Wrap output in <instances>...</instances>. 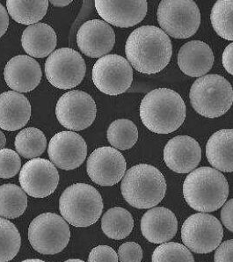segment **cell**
Returning <instances> with one entry per match:
<instances>
[{
  "label": "cell",
  "instance_id": "6da1fadb",
  "mask_svg": "<svg viewBox=\"0 0 233 262\" xmlns=\"http://www.w3.org/2000/svg\"><path fill=\"white\" fill-rule=\"evenodd\" d=\"M125 53L129 62L137 72L155 74L165 69L171 60V40L160 28L143 26L128 38Z\"/></svg>",
  "mask_w": 233,
  "mask_h": 262
},
{
  "label": "cell",
  "instance_id": "7a4b0ae2",
  "mask_svg": "<svg viewBox=\"0 0 233 262\" xmlns=\"http://www.w3.org/2000/svg\"><path fill=\"white\" fill-rule=\"evenodd\" d=\"M140 117L150 130L157 134H169L183 124L186 106L175 91L159 88L143 98L140 104Z\"/></svg>",
  "mask_w": 233,
  "mask_h": 262
},
{
  "label": "cell",
  "instance_id": "3957f363",
  "mask_svg": "<svg viewBox=\"0 0 233 262\" xmlns=\"http://www.w3.org/2000/svg\"><path fill=\"white\" fill-rule=\"evenodd\" d=\"M183 194L192 209L200 212H213L224 206L229 194V185L219 171L203 166L187 175L184 181Z\"/></svg>",
  "mask_w": 233,
  "mask_h": 262
},
{
  "label": "cell",
  "instance_id": "277c9868",
  "mask_svg": "<svg viewBox=\"0 0 233 262\" xmlns=\"http://www.w3.org/2000/svg\"><path fill=\"white\" fill-rule=\"evenodd\" d=\"M122 196L137 209H150L161 202L166 192L164 175L155 166L139 164L127 171L121 185Z\"/></svg>",
  "mask_w": 233,
  "mask_h": 262
},
{
  "label": "cell",
  "instance_id": "5b68a950",
  "mask_svg": "<svg viewBox=\"0 0 233 262\" xmlns=\"http://www.w3.org/2000/svg\"><path fill=\"white\" fill-rule=\"evenodd\" d=\"M62 219L75 227H88L102 214L103 201L95 187L77 183L67 187L59 199Z\"/></svg>",
  "mask_w": 233,
  "mask_h": 262
},
{
  "label": "cell",
  "instance_id": "8992f818",
  "mask_svg": "<svg viewBox=\"0 0 233 262\" xmlns=\"http://www.w3.org/2000/svg\"><path fill=\"white\" fill-rule=\"evenodd\" d=\"M189 98L194 110L199 115L217 118L224 116L232 106V86L226 78L218 74L203 76L194 83Z\"/></svg>",
  "mask_w": 233,
  "mask_h": 262
},
{
  "label": "cell",
  "instance_id": "52a82bcc",
  "mask_svg": "<svg viewBox=\"0 0 233 262\" xmlns=\"http://www.w3.org/2000/svg\"><path fill=\"white\" fill-rule=\"evenodd\" d=\"M71 238L67 222L55 213H44L31 222L28 239L38 253L54 255L65 249Z\"/></svg>",
  "mask_w": 233,
  "mask_h": 262
},
{
  "label": "cell",
  "instance_id": "ba28073f",
  "mask_svg": "<svg viewBox=\"0 0 233 262\" xmlns=\"http://www.w3.org/2000/svg\"><path fill=\"white\" fill-rule=\"evenodd\" d=\"M158 21L165 34L176 39H186L198 30L201 13L192 0H164L159 4Z\"/></svg>",
  "mask_w": 233,
  "mask_h": 262
},
{
  "label": "cell",
  "instance_id": "9c48e42d",
  "mask_svg": "<svg viewBox=\"0 0 233 262\" xmlns=\"http://www.w3.org/2000/svg\"><path fill=\"white\" fill-rule=\"evenodd\" d=\"M224 237V229L214 215L197 213L184 222L181 239L186 248L196 253H208L217 249Z\"/></svg>",
  "mask_w": 233,
  "mask_h": 262
},
{
  "label": "cell",
  "instance_id": "30bf717a",
  "mask_svg": "<svg viewBox=\"0 0 233 262\" xmlns=\"http://www.w3.org/2000/svg\"><path fill=\"white\" fill-rule=\"evenodd\" d=\"M87 66L80 54L70 48L56 50L45 62L47 79L62 90L74 88L84 79Z\"/></svg>",
  "mask_w": 233,
  "mask_h": 262
},
{
  "label": "cell",
  "instance_id": "8fae6325",
  "mask_svg": "<svg viewBox=\"0 0 233 262\" xmlns=\"http://www.w3.org/2000/svg\"><path fill=\"white\" fill-rule=\"evenodd\" d=\"M93 81L103 94H124L133 81V70L124 57L116 54L107 55L93 66Z\"/></svg>",
  "mask_w": 233,
  "mask_h": 262
},
{
  "label": "cell",
  "instance_id": "7c38bea8",
  "mask_svg": "<svg viewBox=\"0 0 233 262\" xmlns=\"http://www.w3.org/2000/svg\"><path fill=\"white\" fill-rule=\"evenodd\" d=\"M96 114L95 101L82 91H70L60 97L56 104V118L70 130L80 131L90 127Z\"/></svg>",
  "mask_w": 233,
  "mask_h": 262
},
{
  "label": "cell",
  "instance_id": "4fadbf2b",
  "mask_svg": "<svg viewBox=\"0 0 233 262\" xmlns=\"http://www.w3.org/2000/svg\"><path fill=\"white\" fill-rule=\"evenodd\" d=\"M19 183L28 195L44 198L53 193L59 183V173L53 163L48 159H31L19 172Z\"/></svg>",
  "mask_w": 233,
  "mask_h": 262
},
{
  "label": "cell",
  "instance_id": "5bb4252c",
  "mask_svg": "<svg viewBox=\"0 0 233 262\" xmlns=\"http://www.w3.org/2000/svg\"><path fill=\"white\" fill-rule=\"evenodd\" d=\"M127 164L124 157L112 147H100L87 159V171L91 180L100 186H114L124 177Z\"/></svg>",
  "mask_w": 233,
  "mask_h": 262
},
{
  "label": "cell",
  "instance_id": "9a60e30c",
  "mask_svg": "<svg viewBox=\"0 0 233 262\" xmlns=\"http://www.w3.org/2000/svg\"><path fill=\"white\" fill-rule=\"evenodd\" d=\"M50 161L58 168L71 171L84 163L87 145L84 138L73 131H62L55 135L49 143Z\"/></svg>",
  "mask_w": 233,
  "mask_h": 262
},
{
  "label": "cell",
  "instance_id": "2e32d148",
  "mask_svg": "<svg viewBox=\"0 0 233 262\" xmlns=\"http://www.w3.org/2000/svg\"><path fill=\"white\" fill-rule=\"evenodd\" d=\"M115 43V34L109 24L100 19L84 22L77 33V44L86 56L99 58L107 56Z\"/></svg>",
  "mask_w": 233,
  "mask_h": 262
},
{
  "label": "cell",
  "instance_id": "e0dca14e",
  "mask_svg": "<svg viewBox=\"0 0 233 262\" xmlns=\"http://www.w3.org/2000/svg\"><path fill=\"white\" fill-rule=\"evenodd\" d=\"M94 2L99 15L108 24L109 23L118 28L134 27L142 21L146 16L148 4L145 0H96Z\"/></svg>",
  "mask_w": 233,
  "mask_h": 262
},
{
  "label": "cell",
  "instance_id": "ac0fdd59",
  "mask_svg": "<svg viewBox=\"0 0 233 262\" xmlns=\"http://www.w3.org/2000/svg\"><path fill=\"white\" fill-rule=\"evenodd\" d=\"M202 149L199 143L188 136L172 138L164 149V161L168 168L178 173H188L199 165Z\"/></svg>",
  "mask_w": 233,
  "mask_h": 262
},
{
  "label": "cell",
  "instance_id": "d6986e66",
  "mask_svg": "<svg viewBox=\"0 0 233 262\" xmlns=\"http://www.w3.org/2000/svg\"><path fill=\"white\" fill-rule=\"evenodd\" d=\"M4 77L11 89L19 93H28L40 84L43 72L36 60L19 55L8 61L5 67Z\"/></svg>",
  "mask_w": 233,
  "mask_h": 262
},
{
  "label": "cell",
  "instance_id": "ffe728a7",
  "mask_svg": "<svg viewBox=\"0 0 233 262\" xmlns=\"http://www.w3.org/2000/svg\"><path fill=\"white\" fill-rule=\"evenodd\" d=\"M141 231L152 243H167L177 233L178 220L170 209L156 207L143 215Z\"/></svg>",
  "mask_w": 233,
  "mask_h": 262
},
{
  "label": "cell",
  "instance_id": "44dd1931",
  "mask_svg": "<svg viewBox=\"0 0 233 262\" xmlns=\"http://www.w3.org/2000/svg\"><path fill=\"white\" fill-rule=\"evenodd\" d=\"M213 63V51L203 41H188L180 48L178 53L179 67L189 77L202 78L211 70Z\"/></svg>",
  "mask_w": 233,
  "mask_h": 262
},
{
  "label": "cell",
  "instance_id": "7402d4cb",
  "mask_svg": "<svg viewBox=\"0 0 233 262\" xmlns=\"http://www.w3.org/2000/svg\"><path fill=\"white\" fill-rule=\"evenodd\" d=\"M31 116V105L23 94L8 91L0 94V128L18 130L28 123Z\"/></svg>",
  "mask_w": 233,
  "mask_h": 262
},
{
  "label": "cell",
  "instance_id": "603a6c76",
  "mask_svg": "<svg viewBox=\"0 0 233 262\" xmlns=\"http://www.w3.org/2000/svg\"><path fill=\"white\" fill-rule=\"evenodd\" d=\"M57 43L53 28L45 23L29 26L22 34V47L29 56L44 58L53 53Z\"/></svg>",
  "mask_w": 233,
  "mask_h": 262
},
{
  "label": "cell",
  "instance_id": "cb8c5ba5",
  "mask_svg": "<svg viewBox=\"0 0 233 262\" xmlns=\"http://www.w3.org/2000/svg\"><path fill=\"white\" fill-rule=\"evenodd\" d=\"M206 157L218 171L233 172V129L224 128L212 135L206 144Z\"/></svg>",
  "mask_w": 233,
  "mask_h": 262
},
{
  "label": "cell",
  "instance_id": "d4e9b609",
  "mask_svg": "<svg viewBox=\"0 0 233 262\" xmlns=\"http://www.w3.org/2000/svg\"><path fill=\"white\" fill-rule=\"evenodd\" d=\"M49 2L50 1L47 0H7V12L16 22L23 25H34L37 24L46 15Z\"/></svg>",
  "mask_w": 233,
  "mask_h": 262
},
{
  "label": "cell",
  "instance_id": "484cf974",
  "mask_svg": "<svg viewBox=\"0 0 233 262\" xmlns=\"http://www.w3.org/2000/svg\"><path fill=\"white\" fill-rule=\"evenodd\" d=\"M134 220L131 213L121 207L109 209L101 219V229L108 237L120 241L127 237L133 230Z\"/></svg>",
  "mask_w": 233,
  "mask_h": 262
},
{
  "label": "cell",
  "instance_id": "4316f807",
  "mask_svg": "<svg viewBox=\"0 0 233 262\" xmlns=\"http://www.w3.org/2000/svg\"><path fill=\"white\" fill-rule=\"evenodd\" d=\"M28 207V196L22 187L14 184L0 186V216L6 219L19 217Z\"/></svg>",
  "mask_w": 233,
  "mask_h": 262
},
{
  "label": "cell",
  "instance_id": "83f0119b",
  "mask_svg": "<svg viewBox=\"0 0 233 262\" xmlns=\"http://www.w3.org/2000/svg\"><path fill=\"white\" fill-rule=\"evenodd\" d=\"M107 138L116 150H130L137 142L138 130L131 120L119 119L109 125Z\"/></svg>",
  "mask_w": 233,
  "mask_h": 262
},
{
  "label": "cell",
  "instance_id": "f1b7e54d",
  "mask_svg": "<svg viewBox=\"0 0 233 262\" xmlns=\"http://www.w3.org/2000/svg\"><path fill=\"white\" fill-rule=\"evenodd\" d=\"M14 144L17 152L20 156L34 159L40 156L46 150L47 139L44 132L39 128H24L16 136Z\"/></svg>",
  "mask_w": 233,
  "mask_h": 262
},
{
  "label": "cell",
  "instance_id": "f546056e",
  "mask_svg": "<svg viewBox=\"0 0 233 262\" xmlns=\"http://www.w3.org/2000/svg\"><path fill=\"white\" fill-rule=\"evenodd\" d=\"M215 31L227 41H233V0H219L210 13Z\"/></svg>",
  "mask_w": 233,
  "mask_h": 262
},
{
  "label": "cell",
  "instance_id": "4dcf8cb0",
  "mask_svg": "<svg viewBox=\"0 0 233 262\" xmlns=\"http://www.w3.org/2000/svg\"><path fill=\"white\" fill-rule=\"evenodd\" d=\"M22 237L12 222L0 217V262H8L17 255Z\"/></svg>",
  "mask_w": 233,
  "mask_h": 262
},
{
  "label": "cell",
  "instance_id": "1f68e13d",
  "mask_svg": "<svg viewBox=\"0 0 233 262\" xmlns=\"http://www.w3.org/2000/svg\"><path fill=\"white\" fill-rule=\"evenodd\" d=\"M153 262H195L188 248L175 242L161 244L153 254Z\"/></svg>",
  "mask_w": 233,
  "mask_h": 262
},
{
  "label": "cell",
  "instance_id": "d6a6232c",
  "mask_svg": "<svg viewBox=\"0 0 233 262\" xmlns=\"http://www.w3.org/2000/svg\"><path fill=\"white\" fill-rule=\"evenodd\" d=\"M22 160L19 154L11 149L0 150V178H13L20 171Z\"/></svg>",
  "mask_w": 233,
  "mask_h": 262
},
{
  "label": "cell",
  "instance_id": "836d02e7",
  "mask_svg": "<svg viewBox=\"0 0 233 262\" xmlns=\"http://www.w3.org/2000/svg\"><path fill=\"white\" fill-rule=\"evenodd\" d=\"M118 257L121 262H141L143 249L137 243L127 242L119 247Z\"/></svg>",
  "mask_w": 233,
  "mask_h": 262
},
{
  "label": "cell",
  "instance_id": "e575fe53",
  "mask_svg": "<svg viewBox=\"0 0 233 262\" xmlns=\"http://www.w3.org/2000/svg\"><path fill=\"white\" fill-rule=\"evenodd\" d=\"M88 262H118V255L112 247L99 246L91 251Z\"/></svg>",
  "mask_w": 233,
  "mask_h": 262
},
{
  "label": "cell",
  "instance_id": "d590c367",
  "mask_svg": "<svg viewBox=\"0 0 233 262\" xmlns=\"http://www.w3.org/2000/svg\"><path fill=\"white\" fill-rule=\"evenodd\" d=\"M215 262H233V239L224 241L216 250Z\"/></svg>",
  "mask_w": 233,
  "mask_h": 262
},
{
  "label": "cell",
  "instance_id": "8d00e7d4",
  "mask_svg": "<svg viewBox=\"0 0 233 262\" xmlns=\"http://www.w3.org/2000/svg\"><path fill=\"white\" fill-rule=\"evenodd\" d=\"M221 220L224 226L233 232V199L224 203L221 211Z\"/></svg>",
  "mask_w": 233,
  "mask_h": 262
},
{
  "label": "cell",
  "instance_id": "74e56055",
  "mask_svg": "<svg viewBox=\"0 0 233 262\" xmlns=\"http://www.w3.org/2000/svg\"><path fill=\"white\" fill-rule=\"evenodd\" d=\"M223 66L228 73L233 75V42L229 44L223 53Z\"/></svg>",
  "mask_w": 233,
  "mask_h": 262
},
{
  "label": "cell",
  "instance_id": "f35d334b",
  "mask_svg": "<svg viewBox=\"0 0 233 262\" xmlns=\"http://www.w3.org/2000/svg\"><path fill=\"white\" fill-rule=\"evenodd\" d=\"M9 26V16L7 9L0 3V38L2 37Z\"/></svg>",
  "mask_w": 233,
  "mask_h": 262
},
{
  "label": "cell",
  "instance_id": "ab89813d",
  "mask_svg": "<svg viewBox=\"0 0 233 262\" xmlns=\"http://www.w3.org/2000/svg\"><path fill=\"white\" fill-rule=\"evenodd\" d=\"M72 0H51L50 4H52L54 7H63L68 6L72 3Z\"/></svg>",
  "mask_w": 233,
  "mask_h": 262
},
{
  "label": "cell",
  "instance_id": "60d3db41",
  "mask_svg": "<svg viewBox=\"0 0 233 262\" xmlns=\"http://www.w3.org/2000/svg\"><path fill=\"white\" fill-rule=\"evenodd\" d=\"M6 144H7V138H6V136H5V134H4L2 131L0 130V150L5 149Z\"/></svg>",
  "mask_w": 233,
  "mask_h": 262
},
{
  "label": "cell",
  "instance_id": "b9f144b4",
  "mask_svg": "<svg viewBox=\"0 0 233 262\" xmlns=\"http://www.w3.org/2000/svg\"><path fill=\"white\" fill-rule=\"evenodd\" d=\"M22 262H45V261H44V260H41V259H26V260H24V261H22Z\"/></svg>",
  "mask_w": 233,
  "mask_h": 262
},
{
  "label": "cell",
  "instance_id": "7bdbcfd3",
  "mask_svg": "<svg viewBox=\"0 0 233 262\" xmlns=\"http://www.w3.org/2000/svg\"><path fill=\"white\" fill-rule=\"evenodd\" d=\"M65 262H84V261H83V260H81V259H68V260H66V261H65Z\"/></svg>",
  "mask_w": 233,
  "mask_h": 262
}]
</instances>
